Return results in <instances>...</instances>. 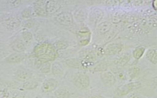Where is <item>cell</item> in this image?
I'll return each instance as SVG.
<instances>
[{
	"mask_svg": "<svg viewBox=\"0 0 157 98\" xmlns=\"http://www.w3.org/2000/svg\"><path fill=\"white\" fill-rule=\"evenodd\" d=\"M36 51V55L38 56L40 59L47 61L50 59H53L55 58V51L52 47L50 45H44L41 48H39Z\"/></svg>",
	"mask_w": 157,
	"mask_h": 98,
	"instance_id": "cell-1",
	"label": "cell"
},
{
	"mask_svg": "<svg viewBox=\"0 0 157 98\" xmlns=\"http://www.w3.org/2000/svg\"><path fill=\"white\" fill-rule=\"evenodd\" d=\"M79 56L83 62L84 67L91 66V63H93L96 60L95 54L88 48L82 50L79 53Z\"/></svg>",
	"mask_w": 157,
	"mask_h": 98,
	"instance_id": "cell-2",
	"label": "cell"
},
{
	"mask_svg": "<svg viewBox=\"0 0 157 98\" xmlns=\"http://www.w3.org/2000/svg\"><path fill=\"white\" fill-rule=\"evenodd\" d=\"M90 85V78L87 75L80 74L75 78V85L79 89H86Z\"/></svg>",
	"mask_w": 157,
	"mask_h": 98,
	"instance_id": "cell-3",
	"label": "cell"
},
{
	"mask_svg": "<svg viewBox=\"0 0 157 98\" xmlns=\"http://www.w3.org/2000/svg\"><path fill=\"white\" fill-rule=\"evenodd\" d=\"M101 78L103 83L107 86H113L116 81L113 74L108 70L104 71L101 74Z\"/></svg>",
	"mask_w": 157,
	"mask_h": 98,
	"instance_id": "cell-4",
	"label": "cell"
},
{
	"mask_svg": "<svg viewBox=\"0 0 157 98\" xmlns=\"http://www.w3.org/2000/svg\"><path fill=\"white\" fill-rule=\"evenodd\" d=\"M140 86V83L139 82H134V83H129L126 85H123L120 86L118 89V92L121 95H124L128 94L131 91L138 89Z\"/></svg>",
	"mask_w": 157,
	"mask_h": 98,
	"instance_id": "cell-5",
	"label": "cell"
},
{
	"mask_svg": "<svg viewBox=\"0 0 157 98\" xmlns=\"http://www.w3.org/2000/svg\"><path fill=\"white\" fill-rule=\"evenodd\" d=\"M56 19L59 23L66 26H70L73 23L72 16L69 12H63L58 14L56 17Z\"/></svg>",
	"mask_w": 157,
	"mask_h": 98,
	"instance_id": "cell-6",
	"label": "cell"
},
{
	"mask_svg": "<svg viewBox=\"0 0 157 98\" xmlns=\"http://www.w3.org/2000/svg\"><path fill=\"white\" fill-rule=\"evenodd\" d=\"M103 17V12L101 9L95 8L90 12L89 15V19L91 23H96L99 21Z\"/></svg>",
	"mask_w": 157,
	"mask_h": 98,
	"instance_id": "cell-7",
	"label": "cell"
},
{
	"mask_svg": "<svg viewBox=\"0 0 157 98\" xmlns=\"http://www.w3.org/2000/svg\"><path fill=\"white\" fill-rule=\"evenodd\" d=\"M130 58H131V56L129 54L121 55L115 59L114 64L120 67L124 66L129 61Z\"/></svg>",
	"mask_w": 157,
	"mask_h": 98,
	"instance_id": "cell-8",
	"label": "cell"
},
{
	"mask_svg": "<svg viewBox=\"0 0 157 98\" xmlns=\"http://www.w3.org/2000/svg\"><path fill=\"white\" fill-rule=\"evenodd\" d=\"M58 85L56 80L53 78H48L46 80L43 84V88L46 91H52L54 90Z\"/></svg>",
	"mask_w": 157,
	"mask_h": 98,
	"instance_id": "cell-9",
	"label": "cell"
},
{
	"mask_svg": "<svg viewBox=\"0 0 157 98\" xmlns=\"http://www.w3.org/2000/svg\"><path fill=\"white\" fill-rule=\"evenodd\" d=\"M67 65L71 67L74 69H81L84 68L82 61L75 58H69L66 61Z\"/></svg>",
	"mask_w": 157,
	"mask_h": 98,
	"instance_id": "cell-10",
	"label": "cell"
},
{
	"mask_svg": "<svg viewBox=\"0 0 157 98\" xmlns=\"http://www.w3.org/2000/svg\"><path fill=\"white\" fill-rule=\"evenodd\" d=\"M122 49V45L118 44H112L109 45L105 50V53L109 55H114L118 53Z\"/></svg>",
	"mask_w": 157,
	"mask_h": 98,
	"instance_id": "cell-11",
	"label": "cell"
},
{
	"mask_svg": "<svg viewBox=\"0 0 157 98\" xmlns=\"http://www.w3.org/2000/svg\"><path fill=\"white\" fill-rule=\"evenodd\" d=\"M59 8V5L54 1H48L46 4L45 10L49 13H53L56 12Z\"/></svg>",
	"mask_w": 157,
	"mask_h": 98,
	"instance_id": "cell-12",
	"label": "cell"
},
{
	"mask_svg": "<svg viewBox=\"0 0 157 98\" xmlns=\"http://www.w3.org/2000/svg\"><path fill=\"white\" fill-rule=\"evenodd\" d=\"M146 57L153 64H157V50H148L146 53Z\"/></svg>",
	"mask_w": 157,
	"mask_h": 98,
	"instance_id": "cell-13",
	"label": "cell"
},
{
	"mask_svg": "<svg viewBox=\"0 0 157 98\" xmlns=\"http://www.w3.org/2000/svg\"><path fill=\"white\" fill-rule=\"evenodd\" d=\"M110 23L108 21H104L101 23L98 26V31L100 34H105L110 29Z\"/></svg>",
	"mask_w": 157,
	"mask_h": 98,
	"instance_id": "cell-14",
	"label": "cell"
},
{
	"mask_svg": "<svg viewBox=\"0 0 157 98\" xmlns=\"http://www.w3.org/2000/svg\"><path fill=\"white\" fill-rule=\"evenodd\" d=\"M24 57V55L21 54H13L7 58V61L9 62H17L23 59Z\"/></svg>",
	"mask_w": 157,
	"mask_h": 98,
	"instance_id": "cell-15",
	"label": "cell"
},
{
	"mask_svg": "<svg viewBox=\"0 0 157 98\" xmlns=\"http://www.w3.org/2000/svg\"><path fill=\"white\" fill-rule=\"evenodd\" d=\"M140 73V69L138 67L136 66H134L131 67L129 70H128V75L129 77L131 78V79H134L135 78H136L139 74Z\"/></svg>",
	"mask_w": 157,
	"mask_h": 98,
	"instance_id": "cell-16",
	"label": "cell"
},
{
	"mask_svg": "<svg viewBox=\"0 0 157 98\" xmlns=\"http://www.w3.org/2000/svg\"><path fill=\"white\" fill-rule=\"evenodd\" d=\"M144 52H145V48L144 47H138V48H136L133 51L132 56L135 59H139L142 56Z\"/></svg>",
	"mask_w": 157,
	"mask_h": 98,
	"instance_id": "cell-17",
	"label": "cell"
},
{
	"mask_svg": "<svg viewBox=\"0 0 157 98\" xmlns=\"http://www.w3.org/2000/svg\"><path fill=\"white\" fill-rule=\"evenodd\" d=\"M62 67L59 63L56 62L53 66V72L55 75H59L62 73Z\"/></svg>",
	"mask_w": 157,
	"mask_h": 98,
	"instance_id": "cell-18",
	"label": "cell"
},
{
	"mask_svg": "<svg viewBox=\"0 0 157 98\" xmlns=\"http://www.w3.org/2000/svg\"><path fill=\"white\" fill-rule=\"evenodd\" d=\"M14 50H15L16 51H22L24 50H25V47L24 46L23 43H22L21 42H15L14 44V47H13Z\"/></svg>",
	"mask_w": 157,
	"mask_h": 98,
	"instance_id": "cell-19",
	"label": "cell"
},
{
	"mask_svg": "<svg viewBox=\"0 0 157 98\" xmlns=\"http://www.w3.org/2000/svg\"><path fill=\"white\" fill-rule=\"evenodd\" d=\"M37 85V83L35 81H29L26 83L24 85V87L26 89H33L36 88Z\"/></svg>",
	"mask_w": 157,
	"mask_h": 98,
	"instance_id": "cell-20",
	"label": "cell"
},
{
	"mask_svg": "<svg viewBox=\"0 0 157 98\" xmlns=\"http://www.w3.org/2000/svg\"><path fill=\"white\" fill-rule=\"evenodd\" d=\"M18 77L19 78L23 79V80H25V79H27L28 78H29V74L28 72H20V74H18Z\"/></svg>",
	"mask_w": 157,
	"mask_h": 98,
	"instance_id": "cell-21",
	"label": "cell"
},
{
	"mask_svg": "<svg viewBox=\"0 0 157 98\" xmlns=\"http://www.w3.org/2000/svg\"><path fill=\"white\" fill-rule=\"evenodd\" d=\"M42 72H48L50 70V64L48 63H44L42 66V68L40 69Z\"/></svg>",
	"mask_w": 157,
	"mask_h": 98,
	"instance_id": "cell-22",
	"label": "cell"
},
{
	"mask_svg": "<svg viewBox=\"0 0 157 98\" xmlns=\"http://www.w3.org/2000/svg\"><path fill=\"white\" fill-rule=\"evenodd\" d=\"M23 38L25 39V41L29 42L32 39V36H31V33H29V32H25L23 34Z\"/></svg>",
	"mask_w": 157,
	"mask_h": 98,
	"instance_id": "cell-23",
	"label": "cell"
},
{
	"mask_svg": "<svg viewBox=\"0 0 157 98\" xmlns=\"http://www.w3.org/2000/svg\"><path fill=\"white\" fill-rule=\"evenodd\" d=\"M56 46L58 48H59V49H63V48H65L67 47V43H64V42H58L56 43Z\"/></svg>",
	"mask_w": 157,
	"mask_h": 98,
	"instance_id": "cell-24",
	"label": "cell"
},
{
	"mask_svg": "<svg viewBox=\"0 0 157 98\" xmlns=\"http://www.w3.org/2000/svg\"><path fill=\"white\" fill-rule=\"evenodd\" d=\"M117 3H118L117 0H107L106 2V4L107 6H115Z\"/></svg>",
	"mask_w": 157,
	"mask_h": 98,
	"instance_id": "cell-25",
	"label": "cell"
},
{
	"mask_svg": "<svg viewBox=\"0 0 157 98\" xmlns=\"http://www.w3.org/2000/svg\"><path fill=\"white\" fill-rule=\"evenodd\" d=\"M153 7L157 10V0H153Z\"/></svg>",
	"mask_w": 157,
	"mask_h": 98,
	"instance_id": "cell-26",
	"label": "cell"
},
{
	"mask_svg": "<svg viewBox=\"0 0 157 98\" xmlns=\"http://www.w3.org/2000/svg\"><path fill=\"white\" fill-rule=\"evenodd\" d=\"M153 82L155 83V85H157V76L154 78V79H153Z\"/></svg>",
	"mask_w": 157,
	"mask_h": 98,
	"instance_id": "cell-27",
	"label": "cell"
},
{
	"mask_svg": "<svg viewBox=\"0 0 157 98\" xmlns=\"http://www.w3.org/2000/svg\"><path fill=\"white\" fill-rule=\"evenodd\" d=\"M96 0H86V1L88 2H90V3H91V2H94Z\"/></svg>",
	"mask_w": 157,
	"mask_h": 98,
	"instance_id": "cell-28",
	"label": "cell"
},
{
	"mask_svg": "<svg viewBox=\"0 0 157 98\" xmlns=\"http://www.w3.org/2000/svg\"><path fill=\"white\" fill-rule=\"evenodd\" d=\"M146 2H151V1H153V0H145Z\"/></svg>",
	"mask_w": 157,
	"mask_h": 98,
	"instance_id": "cell-29",
	"label": "cell"
}]
</instances>
